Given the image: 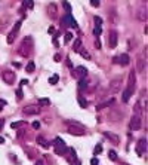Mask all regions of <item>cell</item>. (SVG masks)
<instances>
[{"mask_svg":"<svg viewBox=\"0 0 148 165\" xmlns=\"http://www.w3.org/2000/svg\"><path fill=\"white\" fill-rule=\"evenodd\" d=\"M93 21L96 23V25H102V19H101L99 16H95V18H93Z\"/></svg>","mask_w":148,"mask_h":165,"instance_id":"obj_37","label":"cell"},{"mask_svg":"<svg viewBox=\"0 0 148 165\" xmlns=\"http://www.w3.org/2000/svg\"><path fill=\"white\" fill-rule=\"evenodd\" d=\"M16 94H18V100H22V91L18 89V91H16Z\"/></svg>","mask_w":148,"mask_h":165,"instance_id":"obj_44","label":"cell"},{"mask_svg":"<svg viewBox=\"0 0 148 165\" xmlns=\"http://www.w3.org/2000/svg\"><path fill=\"white\" fill-rule=\"evenodd\" d=\"M24 6L27 9H33L34 8V2H33V0H24Z\"/></svg>","mask_w":148,"mask_h":165,"instance_id":"obj_28","label":"cell"},{"mask_svg":"<svg viewBox=\"0 0 148 165\" xmlns=\"http://www.w3.org/2000/svg\"><path fill=\"white\" fill-rule=\"evenodd\" d=\"M33 128H34V129H39V128H40V122L34 120V122H33Z\"/></svg>","mask_w":148,"mask_h":165,"instance_id":"obj_42","label":"cell"},{"mask_svg":"<svg viewBox=\"0 0 148 165\" xmlns=\"http://www.w3.org/2000/svg\"><path fill=\"white\" fill-rule=\"evenodd\" d=\"M54 31H55V28H54V27H50V28H49V34H52Z\"/></svg>","mask_w":148,"mask_h":165,"instance_id":"obj_49","label":"cell"},{"mask_svg":"<svg viewBox=\"0 0 148 165\" xmlns=\"http://www.w3.org/2000/svg\"><path fill=\"white\" fill-rule=\"evenodd\" d=\"M58 80H59V76H58V75H54L52 77H49V84H50V85H56Z\"/></svg>","mask_w":148,"mask_h":165,"instance_id":"obj_26","label":"cell"},{"mask_svg":"<svg viewBox=\"0 0 148 165\" xmlns=\"http://www.w3.org/2000/svg\"><path fill=\"white\" fill-rule=\"evenodd\" d=\"M48 14H49L50 18H54V19L58 16V9H56V5H55V3H50V5L48 6Z\"/></svg>","mask_w":148,"mask_h":165,"instance_id":"obj_15","label":"cell"},{"mask_svg":"<svg viewBox=\"0 0 148 165\" xmlns=\"http://www.w3.org/2000/svg\"><path fill=\"white\" fill-rule=\"evenodd\" d=\"M6 27V19H0V31Z\"/></svg>","mask_w":148,"mask_h":165,"instance_id":"obj_39","label":"cell"},{"mask_svg":"<svg viewBox=\"0 0 148 165\" xmlns=\"http://www.w3.org/2000/svg\"><path fill=\"white\" fill-rule=\"evenodd\" d=\"M34 68H36V64H34V61H28V64H27V67H25L27 73H33V71H34Z\"/></svg>","mask_w":148,"mask_h":165,"instance_id":"obj_21","label":"cell"},{"mask_svg":"<svg viewBox=\"0 0 148 165\" xmlns=\"http://www.w3.org/2000/svg\"><path fill=\"white\" fill-rule=\"evenodd\" d=\"M79 88H80V89L88 88V80H86V79H81V80L79 82Z\"/></svg>","mask_w":148,"mask_h":165,"instance_id":"obj_30","label":"cell"},{"mask_svg":"<svg viewBox=\"0 0 148 165\" xmlns=\"http://www.w3.org/2000/svg\"><path fill=\"white\" fill-rule=\"evenodd\" d=\"M19 28H21V21H18V23L15 24V27H14L12 31H14V33H18V30H19Z\"/></svg>","mask_w":148,"mask_h":165,"instance_id":"obj_36","label":"cell"},{"mask_svg":"<svg viewBox=\"0 0 148 165\" xmlns=\"http://www.w3.org/2000/svg\"><path fill=\"white\" fill-rule=\"evenodd\" d=\"M62 5H64V8L67 9V14H71V6L67 3V2H64V3H62Z\"/></svg>","mask_w":148,"mask_h":165,"instance_id":"obj_38","label":"cell"},{"mask_svg":"<svg viewBox=\"0 0 148 165\" xmlns=\"http://www.w3.org/2000/svg\"><path fill=\"white\" fill-rule=\"evenodd\" d=\"M136 18H138L141 23H147V18H148V15H147V8H141L139 11L136 12Z\"/></svg>","mask_w":148,"mask_h":165,"instance_id":"obj_14","label":"cell"},{"mask_svg":"<svg viewBox=\"0 0 148 165\" xmlns=\"http://www.w3.org/2000/svg\"><path fill=\"white\" fill-rule=\"evenodd\" d=\"M37 143L40 144L41 147H45V149H48V147L50 146V144H49V141H46V140H45L43 137H41V136H39V137H37Z\"/></svg>","mask_w":148,"mask_h":165,"instance_id":"obj_18","label":"cell"},{"mask_svg":"<svg viewBox=\"0 0 148 165\" xmlns=\"http://www.w3.org/2000/svg\"><path fill=\"white\" fill-rule=\"evenodd\" d=\"M117 42H119V34L115 30H111V31H108V48L110 49H114L115 46H117Z\"/></svg>","mask_w":148,"mask_h":165,"instance_id":"obj_6","label":"cell"},{"mask_svg":"<svg viewBox=\"0 0 148 165\" xmlns=\"http://www.w3.org/2000/svg\"><path fill=\"white\" fill-rule=\"evenodd\" d=\"M54 146H55V152H56V155H64L65 150H67V144H65V141L62 140V138H59V137H56V138L54 140Z\"/></svg>","mask_w":148,"mask_h":165,"instance_id":"obj_3","label":"cell"},{"mask_svg":"<svg viewBox=\"0 0 148 165\" xmlns=\"http://www.w3.org/2000/svg\"><path fill=\"white\" fill-rule=\"evenodd\" d=\"M34 165H45V164H43V161H37Z\"/></svg>","mask_w":148,"mask_h":165,"instance_id":"obj_50","label":"cell"},{"mask_svg":"<svg viewBox=\"0 0 148 165\" xmlns=\"http://www.w3.org/2000/svg\"><path fill=\"white\" fill-rule=\"evenodd\" d=\"M3 127H5V119H0V131L3 129Z\"/></svg>","mask_w":148,"mask_h":165,"instance_id":"obj_46","label":"cell"},{"mask_svg":"<svg viewBox=\"0 0 148 165\" xmlns=\"http://www.w3.org/2000/svg\"><path fill=\"white\" fill-rule=\"evenodd\" d=\"M73 37H74V36H73V33H71V31H67V33H65V43H68Z\"/></svg>","mask_w":148,"mask_h":165,"instance_id":"obj_34","label":"cell"},{"mask_svg":"<svg viewBox=\"0 0 148 165\" xmlns=\"http://www.w3.org/2000/svg\"><path fill=\"white\" fill-rule=\"evenodd\" d=\"M95 49H101V42H99V39H96V40H95Z\"/></svg>","mask_w":148,"mask_h":165,"instance_id":"obj_41","label":"cell"},{"mask_svg":"<svg viewBox=\"0 0 148 165\" xmlns=\"http://www.w3.org/2000/svg\"><path fill=\"white\" fill-rule=\"evenodd\" d=\"M101 152H102V146H101V144H98V146L95 147V155H98V153H101Z\"/></svg>","mask_w":148,"mask_h":165,"instance_id":"obj_40","label":"cell"},{"mask_svg":"<svg viewBox=\"0 0 148 165\" xmlns=\"http://www.w3.org/2000/svg\"><path fill=\"white\" fill-rule=\"evenodd\" d=\"M73 76L76 77V79H79V80L86 79L88 77V68L83 67V66H79V67H76V68L73 70Z\"/></svg>","mask_w":148,"mask_h":165,"instance_id":"obj_5","label":"cell"},{"mask_svg":"<svg viewBox=\"0 0 148 165\" xmlns=\"http://www.w3.org/2000/svg\"><path fill=\"white\" fill-rule=\"evenodd\" d=\"M108 156H110L111 161H115V159H117V153H115L114 150H110V152H108Z\"/></svg>","mask_w":148,"mask_h":165,"instance_id":"obj_33","label":"cell"},{"mask_svg":"<svg viewBox=\"0 0 148 165\" xmlns=\"http://www.w3.org/2000/svg\"><path fill=\"white\" fill-rule=\"evenodd\" d=\"M55 61H56V63H59V61H61V55H59V54L55 55Z\"/></svg>","mask_w":148,"mask_h":165,"instance_id":"obj_47","label":"cell"},{"mask_svg":"<svg viewBox=\"0 0 148 165\" xmlns=\"http://www.w3.org/2000/svg\"><path fill=\"white\" fill-rule=\"evenodd\" d=\"M79 103H80V106L83 107V109H86L88 107V101L84 100V98H81V97H79Z\"/></svg>","mask_w":148,"mask_h":165,"instance_id":"obj_32","label":"cell"},{"mask_svg":"<svg viewBox=\"0 0 148 165\" xmlns=\"http://www.w3.org/2000/svg\"><path fill=\"white\" fill-rule=\"evenodd\" d=\"M27 84H28V80H25V79H24V80H21V85H22V86L27 85Z\"/></svg>","mask_w":148,"mask_h":165,"instance_id":"obj_48","label":"cell"},{"mask_svg":"<svg viewBox=\"0 0 148 165\" xmlns=\"http://www.w3.org/2000/svg\"><path fill=\"white\" fill-rule=\"evenodd\" d=\"M15 37H16V33H14V31H10L9 33V36H7V43L10 45V43H14V40H15Z\"/></svg>","mask_w":148,"mask_h":165,"instance_id":"obj_27","label":"cell"},{"mask_svg":"<svg viewBox=\"0 0 148 165\" xmlns=\"http://www.w3.org/2000/svg\"><path fill=\"white\" fill-rule=\"evenodd\" d=\"M113 63L120 64V66H128V64L130 63V58H129L128 54H122V55H119V57H114V58H113Z\"/></svg>","mask_w":148,"mask_h":165,"instance_id":"obj_9","label":"cell"},{"mask_svg":"<svg viewBox=\"0 0 148 165\" xmlns=\"http://www.w3.org/2000/svg\"><path fill=\"white\" fill-rule=\"evenodd\" d=\"M2 79H3L5 84L14 85L15 80H16V75H15V71H12V70H3L2 71Z\"/></svg>","mask_w":148,"mask_h":165,"instance_id":"obj_2","label":"cell"},{"mask_svg":"<svg viewBox=\"0 0 148 165\" xmlns=\"http://www.w3.org/2000/svg\"><path fill=\"white\" fill-rule=\"evenodd\" d=\"M136 152H138L139 155H142V153L147 152V140H145V138H141V140L138 141V146H136Z\"/></svg>","mask_w":148,"mask_h":165,"instance_id":"obj_13","label":"cell"},{"mask_svg":"<svg viewBox=\"0 0 148 165\" xmlns=\"http://www.w3.org/2000/svg\"><path fill=\"white\" fill-rule=\"evenodd\" d=\"M22 113L25 116H34V115H39L40 113V107L39 106H27L22 109Z\"/></svg>","mask_w":148,"mask_h":165,"instance_id":"obj_11","label":"cell"},{"mask_svg":"<svg viewBox=\"0 0 148 165\" xmlns=\"http://www.w3.org/2000/svg\"><path fill=\"white\" fill-rule=\"evenodd\" d=\"M2 143H5V138H3V137H0V144H2Z\"/></svg>","mask_w":148,"mask_h":165,"instance_id":"obj_51","label":"cell"},{"mask_svg":"<svg viewBox=\"0 0 148 165\" xmlns=\"http://www.w3.org/2000/svg\"><path fill=\"white\" fill-rule=\"evenodd\" d=\"M101 33H102V27H101V25H96V27L93 28V34H95V36H99Z\"/></svg>","mask_w":148,"mask_h":165,"instance_id":"obj_31","label":"cell"},{"mask_svg":"<svg viewBox=\"0 0 148 165\" xmlns=\"http://www.w3.org/2000/svg\"><path fill=\"white\" fill-rule=\"evenodd\" d=\"M25 123H27L25 120H18V122H12V123H10V127L15 129V128H19V127H24Z\"/></svg>","mask_w":148,"mask_h":165,"instance_id":"obj_23","label":"cell"},{"mask_svg":"<svg viewBox=\"0 0 148 165\" xmlns=\"http://www.w3.org/2000/svg\"><path fill=\"white\" fill-rule=\"evenodd\" d=\"M90 164H92V165H99V162H98V159H96V158H93V159L90 161Z\"/></svg>","mask_w":148,"mask_h":165,"instance_id":"obj_45","label":"cell"},{"mask_svg":"<svg viewBox=\"0 0 148 165\" xmlns=\"http://www.w3.org/2000/svg\"><path fill=\"white\" fill-rule=\"evenodd\" d=\"M135 86H136V75H135V71L132 70L129 73V77H128V88H126V89H128L130 94H133Z\"/></svg>","mask_w":148,"mask_h":165,"instance_id":"obj_8","label":"cell"},{"mask_svg":"<svg viewBox=\"0 0 148 165\" xmlns=\"http://www.w3.org/2000/svg\"><path fill=\"white\" fill-rule=\"evenodd\" d=\"M135 46H136V39H129V51H133L135 49Z\"/></svg>","mask_w":148,"mask_h":165,"instance_id":"obj_29","label":"cell"},{"mask_svg":"<svg viewBox=\"0 0 148 165\" xmlns=\"http://www.w3.org/2000/svg\"><path fill=\"white\" fill-rule=\"evenodd\" d=\"M133 112H135V115H138V116H141V113H142V107H141V103H139V101H136V103H135V107H133Z\"/></svg>","mask_w":148,"mask_h":165,"instance_id":"obj_19","label":"cell"},{"mask_svg":"<svg viewBox=\"0 0 148 165\" xmlns=\"http://www.w3.org/2000/svg\"><path fill=\"white\" fill-rule=\"evenodd\" d=\"M104 136L107 137L108 140H111L113 144H119V143H120V138L115 136V134H111V132H107V131H105V132H104Z\"/></svg>","mask_w":148,"mask_h":165,"instance_id":"obj_17","label":"cell"},{"mask_svg":"<svg viewBox=\"0 0 148 165\" xmlns=\"http://www.w3.org/2000/svg\"><path fill=\"white\" fill-rule=\"evenodd\" d=\"M79 52H80V55L84 58V60H90L92 57H90V54L88 52V51L86 49H84V48H80V51H79Z\"/></svg>","mask_w":148,"mask_h":165,"instance_id":"obj_22","label":"cell"},{"mask_svg":"<svg viewBox=\"0 0 148 165\" xmlns=\"http://www.w3.org/2000/svg\"><path fill=\"white\" fill-rule=\"evenodd\" d=\"M122 79H119V77H115V79H113L111 82H110V86H108V92L110 94H117V92L122 89Z\"/></svg>","mask_w":148,"mask_h":165,"instance_id":"obj_4","label":"cell"},{"mask_svg":"<svg viewBox=\"0 0 148 165\" xmlns=\"http://www.w3.org/2000/svg\"><path fill=\"white\" fill-rule=\"evenodd\" d=\"M49 104H50V100H49V98H39V106L46 107V106H49Z\"/></svg>","mask_w":148,"mask_h":165,"instance_id":"obj_24","label":"cell"},{"mask_svg":"<svg viewBox=\"0 0 148 165\" xmlns=\"http://www.w3.org/2000/svg\"><path fill=\"white\" fill-rule=\"evenodd\" d=\"M130 95H132L130 92H129L128 89H124V91H123V97H122V100H123L124 103H128V101H129V98H130Z\"/></svg>","mask_w":148,"mask_h":165,"instance_id":"obj_25","label":"cell"},{"mask_svg":"<svg viewBox=\"0 0 148 165\" xmlns=\"http://www.w3.org/2000/svg\"><path fill=\"white\" fill-rule=\"evenodd\" d=\"M122 116H123V113H120V112H110L108 113V118H110V120H113V122H117V120H120L122 119Z\"/></svg>","mask_w":148,"mask_h":165,"instance_id":"obj_16","label":"cell"},{"mask_svg":"<svg viewBox=\"0 0 148 165\" xmlns=\"http://www.w3.org/2000/svg\"><path fill=\"white\" fill-rule=\"evenodd\" d=\"M147 68V60H144L142 57H138L136 58V71L138 73H144Z\"/></svg>","mask_w":148,"mask_h":165,"instance_id":"obj_12","label":"cell"},{"mask_svg":"<svg viewBox=\"0 0 148 165\" xmlns=\"http://www.w3.org/2000/svg\"><path fill=\"white\" fill-rule=\"evenodd\" d=\"M31 52H33V39L25 37L22 40V43H21L19 48H18V54L21 57H24V58H28L31 55Z\"/></svg>","mask_w":148,"mask_h":165,"instance_id":"obj_1","label":"cell"},{"mask_svg":"<svg viewBox=\"0 0 148 165\" xmlns=\"http://www.w3.org/2000/svg\"><path fill=\"white\" fill-rule=\"evenodd\" d=\"M141 125H142V119H141V116L133 115L132 119H130V129H132V131H138V129L141 128Z\"/></svg>","mask_w":148,"mask_h":165,"instance_id":"obj_10","label":"cell"},{"mask_svg":"<svg viewBox=\"0 0 148 165\" xmlns=\"http://www.w3.org/2000/svg\"><path fill=\"white\" fill-rule=\"evenodd\" d=\"M80 48H81V40L76 39V40H74V45H73V51H74V52H79Z\"/></svg>","mask_w":148,"mask_h":165,"instance_id":"obj_20","label":"cell"},{"mask_svg":"<svg viewBox=\"0 0 148 165\" xmlns=\"http://www.w3.org/2000/svg\"><path fill=\"white\" fill-rule=\"evenodd\" d=\"M90 5H92L93 8H98V6L101 5V2H99V0H90Z\"/></svg>","mask_w":148,"mask_h":165,"instance_id":"obj_35","label":"cell"},{"mask_svg":"<svg viewBox=\"0 0 148 165\" xmlns=\"http://www.w3.org/2000/svg\"><path fill=\"white\" fill-rule=\"evenodd\" d=\"M68 132L71 134V136H79V137H81V136H84V134H86V129H84L81 125H80V127H77V125H68Z\"/></svg>","mask_w":148,"mask_h":165,"instance_id":"obj_7","label":"cell"},{"mask_svg":"<svg viewBox=\"0 0 148 165\" xmlns=\"http://www.w3.org/2000/svg\"><path fill=\"white\" fill-rule=\"evenodd\" d=\"M6 106V101L5 100H0V112H2L3 110V107Z\"/></svg>","mask_w":148,"mask_h":165,"instance_id":"obj_43","label":"cell"}]
</instances>
